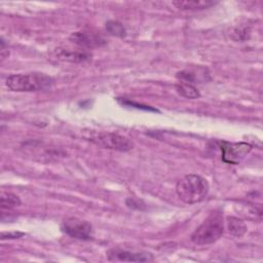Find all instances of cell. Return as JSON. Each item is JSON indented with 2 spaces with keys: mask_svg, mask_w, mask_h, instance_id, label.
<instances>
[{
  "mask_svg": "<svg viewBox=\"0 0 263 263\" xmlns=\"http://www.w3.org/2000/svg\"><path fill=\"white\" fill-rule=\"evenodd\" d=\"M209 188V183L203 177L190 174L178 181L176 185V193L183 202L193 204L200 202L205 198Z\"/></svg>",
  "mask_w": 263,
  "mask_h": 263,
  "instance_id": "cell-2",
  "label": "cell"
},
{
  "mask_svg": "<svg viewBox=\"0 0 263 263\" xmlns=\"http://www.w3.org/2000/svg\"><path fill=\"white\" fill-rule=\"evenodd\" d=\"M176 89L182 97H185L187 99H196L200 96L197 88L191 83L180 81L176 85Z\"/></svg>",
  "mask_w": 263,
  "mask_h": 263,
  "instance_id": "cell-13",
  "label": "cell"
},
{
  "mask_svg": "<svg viewBox=\"0 0 263 263\" xmlns=\"http://www.w3.org/2000/svg\"><path fill=\"white\" fill-rule=\"evenodd\" d=\"M224 233V221L221 212L211 213L191 235L193 243L206 246L216 242Z\"/></svg>",
  "mask_w": 263,
  "mask_h": 263,
  "instance_id": "cell-3",
  "label": "cell"
},
{
  "mask_svg": "<svg viewBox=\"0 0 263 263\" xmlns=\"http://www.w3.org/2000/svg\"><path fill=\"white\" fill-rule=\"evenodd\" d=\"M70 41L81 48H95L100 47L106 43L105 39L90 31L74 32L70 36Z\"/></svg>",
  "mask_w": 263,
  "mask_h": 263,
  "instance_id": "cell-8",
  "label": "cell"
},
{
  "mask_svg": "<svg viewBox=\"0 0 263 263\" xmlns=\"http://www.w3.org/2000/svg\"><path fill=\"white\" fill-rule=\"evenodd\" d=\"M110 261H127V262H150L153 261V255L147 252H130L120 249L111 250L108 253Z\"/></svg>",
  "mask_w": 263,
  "mask_h": 263,
  "instance_id": "cell-9",
  "label": "cell"
},
{
  "mask_svg": "<svg viewBox=\"0 0 263 263\" xmlns=\"http://www.w3.org/2000/svg\"><path fill=\"white\" fill-rule=\"evenodd\" d=\"M118 101L120 102V103H122V105H126V106H132V107H135V108H137V109H144V110H150V111H157V110H155V109H153V108H151V107H149V106H144V105H141V104H137V103H135V102H132V101H129V100H121V99H118Z\"/></svg>",
  "mask_w": 263,
  "mask_h": 263,
  "instance_id": "cell-16",
  "label": "cell"
},
{
  "mask_svg": "<svg viewBox=\"0 0 263 263\" xmlns=\"http://www.w3.org/2000/svg\"><path fill=\"white\" fill-rule=\"evenodd\" d=\"M107 32L116 37H124L126 35V30L124 26L118 21H109L106 23Z\"/></svg>",
  "mask_w": 263,
  "mask_h": 263,
  "instance_id": "cell-14",
  "label": "cell"
},
{
  "mask_svg": "<svg viewBox=\"0 0 263 263\" xmlns=\"http://www.w3.org/2000/svg\"><path fill=\"white\" fill-rule=\"evenodd\" d=\"M215 2L209 0H179L174 1L173 5L182 10H193V9H204L214 5Z\"/></svg>",
  "mask_w": 263,
  "mask_h": 263,
  "instance_id": "cell-10",
  "label": "cell"
},
{
  "mask_svg": "<svg viewBox=\"0 0 263 263\" xmlns=\"http://www.w3.org/2000/svg\"><path fill=\"white\" fill-rule=\"evenodd\" d=\"M54 59L70 63H83L91 59L90 52L83 48H67L58 47L52 51Z\"/></svg>",
  "mask_w": 263,
  "mask_h": 263,
  "instance_id": "cell-7",
  "label": "cell"
},
{
  "mask_svg": "<svg viewBox=\"0 0 263 263\" xmlns=\"http://www.w3.org/2000/svg\"><path fill=\"white\" fill-rule=\"evenodd\" d=\"M218 144L222 153V160L229 164H238L252 150V146L245 142L230 143L219 141Z\"/></svg>",
  "mask_w": 263,
  "mask_h": 263,
  "instance_id": "cell-5",
  "label": "cell"
},
{
  "mask_svg": "<svg viewBox=\"0 0 263 263\" xmlns=\"http://www.w3.org/2000/svg\"><path fill=\"white\" fill-rule=\"evenodd\" d=\"M250 33H251L250 28H248V27H246V26H242V27L236 28V29L233 31V36H232V38H233L234 40H245V39H248V38H249Z\"/></svg>",
  "mask_w": 263,
  "mask_h": 263,
  "instance_id": "cell-15",
  "label": "cell"
},
{
  "mask_svg": "<svg viewBox=\"0 0 263 263\" xmlns=\"http://www.w3.org/2000/svg\"><path fill=\"white\" fill-rule=\"evenodd\" d=\"M21 204V199L17 195L10 192H2L0 197V205L2 210H11Z\"/></svg>",
  "mask_w": 263,
  "mask_h": 263,
  "instance_id": "cell-12",
  "label": "cell"
},
{
  "mask_svg": "<svg viewBox=\"0 0 263 263\" xmlns=\"http://www.w3.org/2000/svg\"><path fill=\"white\" fill-rule=\"evenodd\" d=\"M61 228L63 232L79 240H89L92 238V226L87 221L76 217L65 219Z\"/></svg>",
  "mask_w": 263,
  "mask_h": 263,
  "instance_id": "cell-6",
  "label": "cell"
},
{
  "mask_svg": "<svg viewBox=\"0 0 263 263\" xmlns=\"http://www.w3.org/2000/svg\"><path fill=\"white\" fill-rule=\"evenodd\" d=\"M227 221H228L227 224H228L229 232L232 235H234L236 237H241L242 235H245L248 228L242 220L235 218V217H228Z\"/></svg>",
  "mask_w": 263,
  "mask_h": 263,
  "instance_id": "cell-11",
  "label": "cell"
},
{
  "mask_svg": "<svg viewBox=\"0 0 263 263\" xmlns=\"http://www.w3.org/2000/svg\"><path fill=\"white\" fill-rule=\"evenodd\" d=\"M24 235L23 232L18 231H12V232H2L1 233V239H16Z\"/></svg>",
  "mask_w": 263,
  "mask_h": 263,
  "instance_id": "cell-17",
  "label": "cell"
},
{
  "mask_svg": "<svg viewBox=\"0 0 263 263\" xmlns=\"http://www.w3.org/2000/svg\"><path fill=\"white\" fill-rule=\"evenodd\" d=\"M86 139L102 148L116 151H129L135 146L134 142L127 137L111 132L89 130Z\"/></svg>",
  "mask_w": 263,
  "mask_h": 263,
  "instance_id": "cell-4",
  "label": "cell"
},
{
  "mask_svg": "<svg viewBox=\"0 0 263 263\" xmlns=\"http://www.w3.org/2000/svg\"><path fill=\"white\" fill-rule=\"evenodd\" d=\"M54 79L44 73H22L11 74L6 78V85L12 91L30 92L50 88Z\"/></svg>",
  "mask_w": 263,
  "mask_h": 263,
  "instance_id": "cell-1",
  "label": "cell"
}]
</instances>
